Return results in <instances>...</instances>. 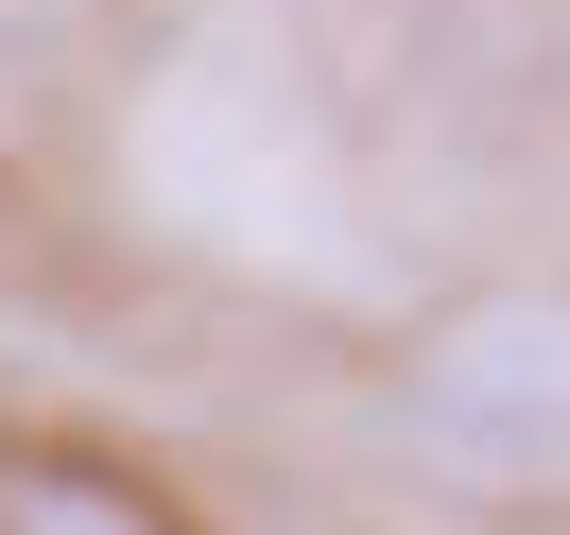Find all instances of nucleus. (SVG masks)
<instances>
[{
  "instance_id": "f257e3e1",
  "label": "nucleus",
  "mask_w": 570,
  "mask_h": 535,
  "mask_svg": "<svg viewBox=\"0 0 570 535\" xmlns=\"http://www.w3.org/2000/svg\"><path fill=\"white\" fill-rule=\"evenodd\" d=\"M397 415L484 484H570V277L450 294L397 363Z\"/></svg>"
},
{
  "instance_id": "f03ea898",
  "label": "nucleus",
  "mask_w": 570,
  "mask_h": 535,
  "mask_svg": "<svg viewBox=\"0 0 570 535\" xmlns=\"http://www.w3.org/2000/svg\"><path fill=\"white\" fill-rule=\"evenodd\" d=\"M0 535H208L139 449H87V432H0Z\"/></svg>"
}]
</instances>
